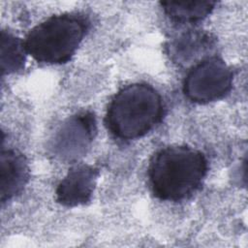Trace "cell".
Wrapping results in <instances>:
<instances>
[{"instance_id": "obj_4", "label": "cell", "mask_w": 248, "mask_h": 248, "mask_svg": "<svg viewBox=\"0 0 248 248\" xmlns=\"http://www.w3.org/2000/svg\"><path fill=\"white\" fill-rule=\"evenodd\" d=\"M233 73L218 56H210L196 64L183 82L187 99L198 104H206L223 98L232 85Z\"/></svg>"}, {"instance_id": "obj_2", "label": "cell", "mask_w": 248, "mask_h": 248, "mask_svg": "<svg viewBox=\"0 0 248 248\" xmlns=\"http://www.w3.org/2000/svg\"><path fill=\"white\" fill-rule=\"evenodd\" d=\"M164 103L159 92L146 83H132L111 99L107 113L108 131L120 140L139 139L163 118Z\"/></svg>"}, {"instance_id": "obj_9", "label": "cell", "mask_w": 248, "mask_h": 248, "mask_svg": "<svg viewBox=\"0 0 248 248\" xmlns=\"http://www.w3.org/2000/svg\"><path fill=\"white\" fill-rule=\"evenodd\" d=\"M215 1H164L161 6L173 21L193 23L205 18L214 9Z\"/></svg>"}, {"instance_id": "obj_1", "label": "cell", "mask_w": 248, "mask_h": 248, "mask_svg": "<svg viewBox=\"0 0 248 248\" xmlns=\"http://www.w3.org/2000/svg\"><path fill=\"white\" fill-rule=\"evenodd\" d=\"M207 160L202 152L187 145L162 148L148 167L149 185L156 198L180 202L196 193L206 175Z\"/></svg>"}, {"instance_id": "obj_5", "label": "cell", "mask_w": 248, "mask_h": 248, "mask_svg": "<svg viewBox=\"0 0 248 248\" xmlns=\"http://www.w3.org/2000/svg\"><path fill=\"white\" fill-rule=\"evenodd\" d=\"M96 134V121L89 111L70 117L59 129L53 150L61 158L72 160L81 156Z\"/></svg>"}, {"instance_id": "obj_3", "label": "cell", "mask_w": 248, "mask_h": 248, "mask_svg": "<svg viewBox=\"0 0 248 248\" xmlns=\"http://www.w3.org/2000/svg\"><path fill=\"white\" fill-rule=\"evenodd\" d=\"M89 25L81 14L52 16L29 31L24 40L26 51L40 63H66L76 53Z\"/></svg>"}, {"instance_id": "obj_10", "label": "cell", "mask_w": 248, "mask_h": 248, "mask_svg": "<svg viewBox=\"0 0 248 248\" xmlns=\"http://www.w3.org/2000/svg\"><path fill=\"white\" fill-rule=\"evenodd\" d=\"M0 63L2 76L17 73L24 69L26 62V48L24 41L6 32L1 31Z\"/></svg>"}, {"instance_id": "obj_7", "label": "cell", "mask_w": 248, "mask_h": 248, "mask_svg": "<svg viewBox=\"0 0 248 248\" xmlns=\"http://www.w3.org/2000/svg\"><path fill=\"white\" fill-rule=\"evenodd\" d=\"M30 177L26 157L15 149H2L0 155V197L5 202L20 194Z\"/></svg>"}, {"instance_id": "obj_8", "label": "cell", "mask_w": 248, "mask_h": 248, "mask_svg": "<svg viewBox=\"0 0 248 248\" xmlns=\"http://www.w3.org/2000/svg\"><path fill=\"white\" fill-rule=\"evenodd\" d=\"M213 43L210 34L202 30H189L170 43L169 53L174 63L182 66L210 49Z\"/></svg>"}, {"instance_id": "obj_6", "label": "cell", "mask_w": 248, "mask_h": 248, "mask_svg": "<svg viewBox=\"0 0 248 248\" xmlns=\"http://www.w3.org/2000/svg\"><path fill=\"white\" fill-rule=\"evenodd\" d=\"M98 176L99 170L94 166H73L56 188V201L69 207L85 204L92 198Z\"/></svg>"}]
</instances>
